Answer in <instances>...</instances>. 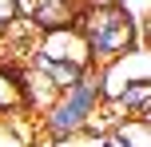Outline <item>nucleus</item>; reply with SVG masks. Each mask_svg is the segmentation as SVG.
Here are the masks:
<instances>
[{
	"label": "nucleus",
	"mask_w": 151,
	"mask_h": 147,
	"mask_svg": "<svg viewBox=\"0 0 151 147\" xmlns=\"http://www.w3.org/2000/svg\"><path fill=\"white\" fill-rule=\"evenodd\" d=\"M76 28L88 40L91 64H107L139 44V20L119 0H88L76 16Z\"/></svg>",
	"instance_id": "1"
},
{
	"label": "nucleus",
	"mask_w": 151,
	"mask_h": 147,
	"mask_svg": "<svg viewBox=\"0 0 151 147\" xmlns=\"http://www.w3.org/2000/svg\"><path fill=\"white\" fill-rule=\"evenodd\" d=\"M99 103H104V92H99V76H96V64H91L72 87L56 92V100L40 111V127H44V135L56 139V143L80 139Z\"/></svg>",
	"instance_id": "2"
},
{
	"label": "nucleus",
	"mask_w": 151,
	"mask_h": 147,
	"mask_svg": "<svg viewBox=\"0 0 151 147\" xmlns=\"http://www.w3.org/2000/svg\"><path fill=\"white\" fill-rule=\"evenodd\" d=\"M96 76H99V92H104V100H115V95H119L127 84H135V80H151L147 44L139 40V44L127 48L123 56H115V60H107V64H96Z\"/></svg>",
	"instance_id": "3"
},
{
	"label": "nucleus",
	"mask_w": 151,
	"mask_h": 147,
	"mask_svg": "<svg viewBox=\"0 0 151 147\" xmlns=\"http://www.w3.org/2000/svg\"><path fill=\"white\" fill-rule=\"evenodd\" d=\"M28 60H56V64H76V68H91V52H88V40L83 32L68 24V28H52V32H40L36 48H32Z\"/></svg>",
	"instance_id": "4"
},
{
	"label": "nucleus",
	"mask_w": 151,
	"mask_h": 147,
	"mask_svg": "<svg viewBox=\"0 0 151 147\" xmlns=\"http://www.w3.org/2000/svg\"><path fill=\"white\" fill-rule=\"evenodd\" d=\"M115 111H119L123 119H151V80H135V84H127L115 100Z\"/></svg>",
	"instance_id": "5"
},
{
	"label": "nucleus",
	"mask_w": 151,
	"mask_h": 147,
	"mask_svg": "<svg viewBox=\"0 0 151 147\" xmlns=\"http://www.w3.org/2000/svg\"><path fill=\"white\" fill-rule=\"evenodd\" d=\"M24 108V92H20V68L12 60H0V115Z\"/></svg>",
	"instance_id": "6"
},
{
	"label": "nucleus",
	"mask_w": 151,
	"mask_h": 147,
	"mask_svg": "<svg viewBox=\"0 0 151 147\" xmlns=\"http://www.w3.org/2000/svg\"><path fill=\"white\" fill-rule=\"evenodd\" d=\"M111 131L123 135L127 147H151V119H119Z\"/></svg>",
	"instance_id": "7"
},
{
	"label": "nucleus",
	"mask_w": 151,
	"mask_h": 147,
	"mask_svg": "<svg viewBox=\"0 0 151 147\" xmlns=\"http://www.w3.org/2000/svg\"><path fill=\"white\" fill-rule=\"evenodd\" d=\"M16 20H20V4H16V0H0V36H4Z\"/></svg>",
	"instance_id": "8"
},
{
	"label": "nucleus",
	"mask_w": 151,
	"mask_h": 147,
	"mask_svg": "<svg viewBox=\"0 0 151 147\" xmlns=\"http://www.w3.org/2000/svg\"><path fill=\"white\" fill-rule=\"evenodd\" d=\"M99 147H127V143H123V135H115V131H104V135H99Z\"/></svg>",
	"instance_id": "9"
}]
</instances>
